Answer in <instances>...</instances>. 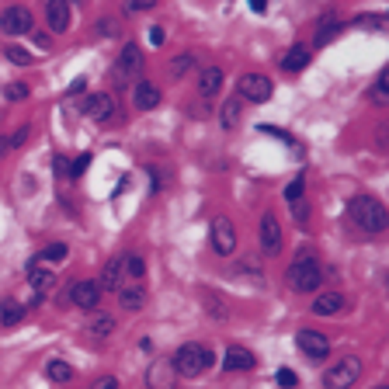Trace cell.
Masks as SVG:
<instances>
[{"mask_svg": "<svg viewBox=\"0 0 389 389\" xmlns=\"http://www.w3.org/2000/svg\"><path fill=\"white\" fill-rule=\"evenodd\" d=\"M285 282H289L292 292H316L323 285V268L316 264V257L292 261V268L285 271Z\"/></svg>", "mask_w": 389, "mask_h": 389, "instance_id": "cell-3", "label": "cell"}, {"mask_svg": "<svg viewBox=\"0 0 389 389\" xmlns=\"http://www.w3.org/2000/svg\"><path fill=\"white\" fill-rule=\"evenodd\" d=\"M303 191H306V181H303V178H296V181H289V188H285V202L292 205L296 198H303Z\"/></svg>", "mask_w": 389, "mask_h": 389, "instance_id": "cell-36", "label": "cell"}, {"mask_svg": "<svg viewBox=\"0 0 389 389\" xmlns=\"http://www.w3.org/2000/svg\"><path fill=\"white\" fill-rule=\"evenodd\" d=\"M292 215H296V222H306L309 219V202L306 198H296L292 202Z\"/></svg>", "mask_w": 389, "mask_h": 389, "instance_id": "cell-39", "label": "cell"}, {"mask_svg": "<svg viewBox=\"0 0 389 389\" xmlns=\"http://www.w3.org/2000/svg\"><path fill=\"white\" fill-rule=\"evenodd\" d=\"M296 348L306 358H313V362H323L330 355V341H327V333H320V330H299L296 333Z\"/></svg>", "mask_w": 389, "mask_h": 389, "instance_id": "cell-8", "label": "cell"}, {"mask_svg": "<svg viewBox=\"0 0 389 389\" xmlns=\"http://www.w3.org/2000/svg\"><path fill=\"white\" fill-rule=\"evenodd\" d=\"M111 330H115V320H111L108 313H94L87 320V333H94V338H108Z\"/></svg>", "mask_w": 389, "mask_h": 389, "instance_id": "cell-25", "label": "cell"}, {"mask_svg": "<svg viewBox=\"0 0 389 389\" xmlns=\"http://www.w3.org/2000/svg\"><path fill=\"white\" fill-rule=\"evenodd\" d=\"M28 282H32L35 296H45V292L56 285V274H52L49 268H42V261H32V268H28Z\"/></svg>", "mask_w": 389, "mask_h": 389, "instance_id": "cell-18", "label": "cell"}, {"mask_svg": "<svg viewBox=\"0 0 389 389\" xmlns=\"http://www.w3.org/2000/svg\"><path fill=\"white\" fill-rule=\"evenodd\" d=\"M247 4H250V11H257V14H264V11H268L264 0H247Z\"/></svg>", "mask_w": 389, "mask_h": 389, "instance_id": "cell-46", "label": "cell"}, {"mask_svg": "<svg viewBox=\"0 0 389 389\" xmlns=\"http://www.w3.org/2000/svg\"><path fill=\"white\" fill-rule=\"evenodd\" d=\"M32 11L28 8H4V11H0V32H4V35H28L32 32Z\"/></svg>", "mask_w": 389, "mask_h": 389, "instance_id": "cell-9", "label": "cell"}, {"mask_svg": "<svg viewBox=\"0 0 389 389\" xmlns=\"http://www.w3.org/2000/svg\"><path fill=\"white\" fill-rule=\"evenodd\" d=\"M4 56H8V60H11L14 67H28V63H32L28 49H21V45H8V52H4Z\"/></svg>", "mask_w": 389, "mask_h": 389, "instance_id": "cell-32", "label": "cell"}, {"mask_svg": "<svg viewBox=\"0 0 389 389\" xmlns=\"http://www.w3.org/2000/svg\"><path fill=\"white\" fill-rule=\"evenodd\" d=\"M348 215H351V222H355L362 233H382V230L389 226V212H386V205H382L379 198H372V195L351 198Z\"/></svg>", "mask_w": 389, "mask_h": 389, "instance_id": "cell-1", "label": "cell"}, {"mask_svg": "<svg viewBox=\"0 0 389 389\" xmlns=\"http://www.w3.org/2000/svg\"><path fill=\"white\" fill-rule=\"evenodd\" d=\"M126 282V254H115L108 264H104V271H101V289L104 292H119V285Z\"/></svg>", "mask_w": 389, "mask_h": 389, "instance_id": "cell-13", "label": "cell"}, {"mask_svg": "<svg viewBox=\"0 0 389 389\" xmlns=\"http://www.w3.org/2000/svg\"><path fill=\"white\" fill-rule=\"evenodd\" d=\"M261 250L268 257H274L278 250H282V226H278L274 212H264V219H261Z\"/></svg>", "mask_w": 389, "mask_h": 389, "instance_id": "cell-10", "label": "cell"}, {"mask_svg": "<svg viewBox=\"0 0 389 389\" xmlns=\"http://www.w3.org/2000/svg\"><path fill=\"white\" fill-rule=\"evenodd\" d=\"M45 375H49L52 382H70V379H73V368H70L67 362H60V358H52V362L45 365Z\"/></svg>", "mask_w": 389, "mask_h": 389, "instance_id": "cell-28", "label": "cell"}, {"mask_svg": "<svg viewBox=\"0 0 389 389\" xmlns=\"http://www.w3.org/2000/svg\"><path fill=\"white\" fill-rule=\"evenodd\" d=\"M222 91V70L219 67H205L202 73H198V94L209 101V97H215Z\"/></svg>", "mask_w": 389, "mask_h": 389, "instance_id": "cell-20", "label": "cell"}, {"mask_svg": "<svg viewBox=\"0 0 389 389\" xmlns=\"http://www.w3.org/2000/svg\"><path fill=\"white\" fill-rule=\"evenodd\" d=\"M341 32V21L333 18V14H327V18H320V25H316V35H313V45L316 49H323V45H330V38Z\"/></svg>", "mask_w": 389, "mask_h": 389, "instance_id": "cell-23", "label": "cell"}, {"mask_svg": "<svg viewBox=\"0 0 389 389\" xmlns=\"http://www.w3.org/2000/svg\"><path fill=\"white\" fill-rule=\"evenodd\" d=\"M261 132H268V136H278V139H285V143H292V136H289L285 129H274V126H261Z\"/></svg>", "mask_w": 389, "mask_h": 389, "instance_id": "cell-43", "label": "cell"}, {"mask_svg": "<svg viewBox=\"0 0 389 389\" xmlns=\"http://www.w3.org/2000/svg\"><path fill=\"white\" fill-rule=\"evenodd\" d=\"M163 38H167V35H163V28H160V25H153V28H150V45H163Z\"/></svg>", "mask_w": 389, "mask_h": 389, "instance_id": "cell-44", "label": "cell"}, {"mask_svg": "<svg viewBox=\"0 0 389 389\" xmlns=\"http://www.w3.org/2000/svg\"><path fill=\"white\" fill-rule=\"evenodd\" d=\"M101 303V285L97 282H87V278H80V282L70 285V306L77 309H94Z\"/></svg>", "mask_w": 389, "mask_h": 389, "instance_id": "cell-11", "label": "cell"}, {"mask_svg": "<svg viewBox=\"0 0 389 389\" xmlns=\"http://www.w3.org/2000/svg\"><path fill=\"white\" fill-rule=\"evenodd\" d=\"M375 389H386V386H375Z\"/></svg>", "mask_w": 389, "mask_h": 389, "instance_id": "cell-48", "label": "cell"}, {"mask_svg": "<svg viewBox=\"0 0 389 389\" xmlns=\"http://www.w3.org/2000/svg\"><path fill=\"white\" fill-rule=\"evenodd\" d=\"M219 126L226 129V132H233V129L240 126V97L222 101V108H219Z\"/></svg>", "mask_w": 389, "mask_h": 389, "instance_id": "cell-24", "label": "cell"}, {"mask_svg": "<svg viewBox=\"0 0 389 389\" xmlns=\"http://www.w3.org/2000/svg\"><path fill=\"white\" fill-rule=\"evenodd\" d=\"M174 379H178V372H174V365L171 362H150V368H146V386L150 389H174Z\"/></svg>", "mask_w": 389, "mask_h": 389, "instance_id": "cell-12", "label": "cell"}, {"mask_svg": "<svg viewBox=\"0 0 389 389\" xmlns=\"http://www.w3.org/2000/svg\"><path fill=\"white\" fill-rule=\"evenodd\" d=\"M25 320V306L21 303H4V306H0V327H18Z\"/></svg>", "mask_w": 389, "mask_h": 389, "instance_id": "cell-26", "label": "cell"}, {"mask_svg": "<svg viewBox=\"0 0 389 389\" xmlns=\"http://www.w3.org/2000/svg\"><path fill=\"white\" fill-rule=\"evenodd\" d=\"M139 67H143V52L136 42H129L122 49V56L115 60V67H111V87H129L139 80Z\"/></svg>", "mask_w": 389, "mask_h": 389, "instance_id": "cell-4", "label": "cell"}, {"mask_svg": "<svg viewBox=\"0 0 389 389\" xmlns=\"http://www.w3.org/2000/svg\"><path fill=\"white\" fill-rule=\"evenodd\" d=\"M84 84H87L84 77H80V80H73V84H70V94H80V91H84Z\"/></svg>", "mask_w": 389, "mask_h": 389, "instance_id": "cell-47", "label": "cell"}, {"mask_svg": "<svg viewBox=\"0 0 389 389\" xmlns=\"http://www.w3.org/2000/svg\"><path fill=\"white\" fill-rule=\"evenodd\" d=\"M191 67H195V52H178L174 60H171V67H167V73H171L174 80H181Z\"/></svg>", "mask_w": 389, "mask_h": 389, "instance_id": "cell-27", "label": "cell"}, {"mask_svg": "<svg viewBox=\"0 0 389 389\" xmlns=\"http://www.w3.org/2000/svg\"><path fill=\"white\" fill-rule=\"evenodd\" d=\"M362 25H375V28H386V18H382V14H358V18H355V28H362Z\"/></svg>", "mask_w": 389, "mask_h": 389, "instance_id": "cell-38", "label": "cell"}, {"mask_svg": "<svg viewBox=\"0 0 389 389\" xmlns=\"http://www.w3.org/2000/svg\"><path fill=\"white\" fill-rule=\"evenodd\" d=\"M52 174H56V178H63V181H67V178H73L70 160H67V156H52Z\"/></svg>", "mask_w": 389, "mask_h": 389, "instance_id": "cell-34", "label": "cell"}, {"mask_svg": "<svg viewBox=\"0 0 389 389\" xmlns=\"http://www.w3.org/2000/svg\"><path fill=\"white\" fill-rule=\"evenodd\" d=\"M119 303H122L126 309H143L146 289H143L139 282H122V285H119Z\"/></svg>", "mask_w": 389, "mask_h": 389, "instance_id": "cell-21", "label": "cell"}, {"mask_svg": "<svg viewBox=\"0 0 389 389\" xmlns=\"http://www.w3.org/2000/svg\"><path fill=\"white\" fill-rule=\"evenodd\" d=\"M372 101H375V104H389V70L379 73V80H375V87H372Z\"/></svg>", "mask_w": 389, "mask_h": 389, "instance_id": "cell-31", "label": "cell"}, {"mask_svg": "<svg viewBox=\"0 0 389 389\" xmlns=\"http://www.w3.org/2000/svg\"><path fill=\"white\" fill-rule=\"evenodd\" d=\"M132 104H136L139 111H153V108L160 104V87L150 84V80H139V84L132 87Z\"/></svg>", "mask_w": 389, "mask_h": 389, "instance_id": "cell-15", "label": "cell"}, {"mask_svg": "<svg viewBox=\"0 0 389 389\" xmlns=\"http://www.w3.org/2000/svg\"><path fill=\"white\" fill-rule=\"evenodd\" d=\"M77 4H84V0H77Z\"/></svg>", "mask_w": 389, "mask_h": 389, "instance_id": "cell-49", "label": "cell"}, {"mask_svg": "<svg viewBox=\"0 0 389 389\" xmlns=\"http://www.w3.org/2000/svg\"><path fill=\"white\" fill-rule=\"evenodd\" d=\"M45 25L56 35H63L70 28V4H67V0H49V4H45Z\"/></svg>", "mask_w": 389, "mask_h": 389, "instance_id": "cell-14", "label": "cell"}, {"mask_svg": "<svg viewBox=\"0 0 389 389\" xmlns=\"http://www.w3.org/2000/svg\"><path fill=\"white\" fill-rule=\"evenodd\" d=\"M119 32H122V25H119L115 18H101V21H97V35H104V38H115Z\"/></svg>", "mask_w": 389, "mask_h": 389, "instance_id": "cell-33", "label": "cell"}, {"mask_svg": "<svg viewBox=\"0 0 389 389\" xmlns=\"http://www.w3.org/2000/svg\"><path fill=\"white\" fill-rule=\"evenodd\" d=\"M91 167V153H84V156H77V160H70V171H73V178H84V171Z\"/></svg>", "mask_w": 389, "mask_h": 389, "instance_id": "cell-37", "label": "cell"}, {"mask_svg": "<svg viewBox=\"0 0 389 389\" xmlns=\"http://www.w3.org/2000/svg\"><path fill=\"white\" fill-rule=\"evenodd\" d=\"M67 244H49L42 254H38V261H45V264H60V261H67Z\"/></svg>", "mask_w": 389, "mask_h": 389, "instance_id": "cell-30", "label": "cell"}, {"mask_svg": "<svg viewBox=\"0 0 389 389\" xmlns=\"http://www.w3.org/2000/svg\"><path fill=\"white\" fill-rule=\"evenodd\" d=\"M358 379H362V362L341 358V362H333V368L323 372V389H351Z\"/></svg>", "mask_w": 389, "mask_h": 389, "instance_id": "cell-5", "label": "cell"}, {"mask_svg": "<svg viewBox=\"0 0 389 389\" xmlns=\"http://www.w3.org/2000/svg\"><path fill=\"white\" fill-rule=\"evenodd\" d=\"M4 94H8V101H25V97H28V84L14 80V84H8V87H4Z\"/></svg>", "mask_w": 389, "mask_h": 389, "instance_id": "cell-35", "label": "cell"}, {"mask_svg": "<svg viewBox=\"0 0 389 389\" xmlns=\"http://www.w3.org/2000/svg\"><path fill=\"white\" fill-rule=\"evenodd\" d=\"M237 87H240V97L250 101V104H264V101L271 97V91H274L271 80H268L264 73H244Z\"/></svg>", "mask_w": 389, "mask_h": 389, "instance_id": "cell-7", "label": "cell"}, {"mask_svg": "<svg viewBox=\"0 0 389 389\" xmlns=\"http://www.w3.org/2000/svg\"><path fill=\"white\" fill-rule=\"evenodd\" d=\"M209 237H212V250H215L219 257H230V254L237 250V230H233V222H230L226 215H215V219H212Z\"/></svg>", "mask_w": 389, "mask_h": 389, "instance_id": "cell-6", "label": "cell"}, {"mask_svg": "<svg viewBox=\"0 0 389 389\" xmlns=\"http://www.w3.org/2000/svg\"><path fill=\"white\" fill-rule=\"evenodd\" d=\"M212 351L205 348V344H195V341H188V344H181L178 351H174V358H171V365H174V372L178 375H185V379H195V375H205L209 368H212Z\"/></svg>", "mask_w": 389, "mask_h": 389, "instance_id": "cell-2", "label": "cell"}, {"mask_svg": "<svg viewBox=\"0 0 389 389\" xmlns=\"http://www.w3.org/2000/svg\"><path fill=\"white\" fill-rule=\"evenodd\" d=\"M84 111H87V119H94V122H104L111 111H115V101H111V94H91L87 97V104H84Z\"/></svg>", "mask_w": 389, "mask_h": 389, "instance_id": "cell-17", "label": "cell"}, {"mask_svg": "<svg viewBox=\"0 0 389 389\" xmlns=\"http://www.w3.org/2000/svg\"><path fill=\"white\" fill-rule=\"evenodd\" d=\"M306 63H309V49H306V45H292V49L282 56V70H285V73H299V70H306Z\"/></svg>", "mask_w": 389, "mask_h": 389, "instance_id": "cell-22", "label": "cell"}, {"mask_svg": "<svg viewBox=\"0 0 389 389\" xmlns=\"http://www.w3.org/2000/svg\"><path fill=\"white\" fill-rule=\"evenodd\" d=\"M25 139H28V126H21V129L11 136V146H25Z\"/></svg>", "mask_w": 389, "mask_h": 389, "instance_id": "cell-45", "label": "cell"}, {"mask_svg": "<svg viewBox=\"0 0 389 389\" xmlns=\"http://www.w3.org/2000/svg\"><path fill=\"white\" fill-rule=\"evenodd\" d=\"M257 362H254V355L247 351V348H240V344H233V348H226V358H222V368H230V372H250Z\"/></svg>", "mask_w": 389, "mask_h": 389, "instance_id": "cell-16", "label": "cell"}, {"mask_svg": "<svg viewBox=\"0 0 389 389\" xmlns=\"http://www.w3.org/2000/svg\"><path fill=\"white\" fill-rule=\"evenodd\" d=\"M126 8H129L132 14H139V11H153L156 0H126Z\"/></svg>", "mask_w": 389, "mask_h": 389, "instance_id": "cell-40", "label": "cell"}, {"mask_svg": "<svg viewBox=\"0 0 389 389\" xmlns=\"http://www.w3.org/2000/svg\"><path fill=\"white\" fill-rule=\"evenodd\" d=\"M146 271V261L139 254H126V282H139Z\"/></svg>", "mask_w": 389, "mask_h": 389, "instance_id": "cell-29", "label": "cell"}, {"mask_svg": "<svg viewBox=\"0 0 389 389\" xmlns=\"http://www.w3.org/2000/svg\"><path fill=\"white\" fill-rule=\"evenodd\" d=\"M309 309H313L316 316H333V313L344 309V296H341V292H320Z\"/></svg>", "mask_w": 389, "mask_h": 389, "instance_id": "cell-19", "label": "cell"}, {"mask_svg": "<svg viewBox=\"0 0 389 389\" xmlns=\"http://www.w3.org/2000/svg\"><path fill=\"white\" fill-rule=\"evenodd\" d=\"M91 389H119V379L115 375H101V379L91 382Z\"/></svg>", "mask_w": 389, "mask_h": 389, "instance_id": "cell-41", "label": "cell"}, {"mask_svg": "<svg viewBox=\"0 0 389 389\" xmlns=\"http://www.w3.org/2000/svg\"><path fill=\"white\" fill-rule=\"evenodd\" d=\"M278 386H296V372H289V368H278Z\"/></svg>", "mask_w": 389, "mask_h": 389, "instance_id": "cell-42", "label": "cell"}]
</instances>
